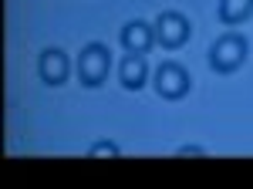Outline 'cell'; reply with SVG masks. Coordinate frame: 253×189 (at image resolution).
<instances>
[{
	"instance_id": "6da1fadb",
	"label": "cell",
	"mask_w": 253,
	"mask_h": 189,
	"mask_svg": "<svg viewBox=\"0 0 253 189\" xmlns=\"http://www.w3.org/2000/svg\"><path fill=\"white\" fill-rule=\"evenodd\" d=\"M108 68H112V54L105 44H84L78 54V78L84 88H101L105 78H108Z\"/></svg>"
},
{
	"instance_id": "7a4b0ae2",
	"label": "cell",
	"mask_w": 253,
	"mask_h": 189,
	"mask_svg": "<svg viewBox=\"0 0 253 189\" xmlns=\"http://www.w3.org/2000/svg\"><path fill=\"white\" fill-rule=\"evenodd\" d=\"M247 54H250L247 38H240V34H223V38H216L213 47H210V64H213V71H219V75H230L236 68H243Z\"/></svg>"
},
{
	"instance_id": "3957f363",
	"label": "cell",
	"mask_w": 253,
	"mask_h": 189,
	"mask_svg": "<svg viewBox=\"0 0 253 189\" xmlns=\"http://www.w3.org/2000/svg\"><path fill=\"white\" fill-rule=\"evenodd\" d=\"M152 31H156V44H162L166 51H175L189 41V20L182 14H175V10H166V14L156 17Z\"/></svg>"
},
{
	"instance_id": "277c9868",
	"label": "cell",
	"mask_w": 253,
	"mask_h": 189,
	"mask_svg": "<svg viewBox=\"0 0 253 189\" xmlns=\"http://www.w3.org/2000/svg\"><path fill=\"white\" fill-rule=\"evenodd\" d=\"M156 92L162 98H182V94L189 92V75H186V68L182 64H175V61H166V64H159L156 68Z\"/></svg>"
},
{
	"instance_id": "5b68a950",
	"label": "cell",
	"mask_w": 253,
	"mask_h": 189,
	"mask_svg": "<svg viewBox=\"0 0 253 189\" xmlns=\"http://www.w3.org/2000/svg\"><path fill=\"white\" fill-rule=\"evenodd\" d=\"M38 68H41V81H44V85H64L68 75H71V61H68V54L58 51V47L44 51L41 61H38Z\"/></svg>"
},
{
	"instance_id": "8992f818",
	"label": "cell",
	"mask_w": 253,
	"mask_h": 189,
	"mask_svg": "<svg viewBox=\"0 0 253 189\" xmlns=\"http://www.w3.org/2000/svg\"><path fill=\"white\" fill-rule=\"evenodd\" d=\"M122 44H125V51H132V54H145V51L156 44L152 24H145V20H128V24L122 27Z\"/></svg>"
},
{
	"instance_id": "52a82bcc",
	"label": "cell",
	"mask_w": 253,
	"mask_h": 189,
	"mask_svg": "<svg viewBox=\"0 0 253 189\" xmlns=\"http://www.w3.org/2000/svg\"><path fill=\"white\" fill-rule=\"evenodd\" d=\"M122 88H128V92H138V88H145V81H149V64H145V54H132V51H125V61H122Z\"/></svg>"
},
{
	"instance_id": "ba28073f",
	"label": "cell",
	"mask_w": 253,
	"mask_h": 189,
	"mask_svg": "<svg viewBox=\"0 0 253 189\" xmlns=\"http://www.w3.org/2000/svg\"><path fill=\"white\" fill-rule=\"evenodd\" d=\"M250 14H253V0H219L223 24H243Z\"/></svg>"
},
{
	"instance_id": "9c48e42d",
	"label": "cell",
	"mask_w": 253,
	"mask_h": 189,
	"mask_svg": "<svg viewBox=\"0 0 253 189\" xmlns=\"http://www.w3.org/2000/svg\"><path fill=\"white\" fill-rule=\"evenodd\" d=\"M88 155H91V159H98V155H122V149H118L115 142H95V145L88 149Z\"/></svg>"
},
{
	"instance_id": "30bf717a",
	"label": "cell",
	"mask_w": 253,
	"mask_h": 189,
	"mask_svg": "<svg viewBox=\"0 0 253 189\" xmlns=\"http://www.w3.org/2000/svg\"><path fill=\"white\" fill-rule=\"evenodd\" d=\"M179 155H203V149H196V145H186V149H179Z\"/></svg>"
}]
</instances>
